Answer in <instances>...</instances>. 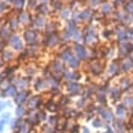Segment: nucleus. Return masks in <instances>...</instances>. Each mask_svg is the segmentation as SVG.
I'll return each mask as SVG.
<instances>
[{"label": "nucleus", "instance_id": "f257e3e1", "mask_svg": "<svg viewBox=\"0 0 133 133\" xmlns=\"http://www.w3.org/2000/svg\"><path fill=\"white\" fill-rule=\"evenodd\" d=\"M77 52H78V55L81 54V57L84 56V51H83V48H82V46H77Z\"/></svg>", "mask_w": 133, "mask_h": 133}, {"label": "nucleus", "instance_id": "7ed1b4c3", "mask_svg": "<svg viewBox=\"0 0 133 133\" xmlns=\"http://www.w3.org/2000/svg\"><path fill=\"white\" fill-rule=\"evenodd\" d=\"M22 114H23V110H22V108H18V109H17V115L20 116V115H22Z\"/></svg>", "mask_w": 133, "mask_h": 133}, {"label": "nucleus", "instance_id": "39448f33", "mask_svg": "<svg viewBox=\"0 0 133 133\" xmlns=\"http://www.w3.org/2000/svg\"><path fill=\"white\" fill-rule=\"evenodd\" d=\"M84 133H88V131H87V129H85V131H84Z\"/></svg>", "mask_w": 133, "mask_h": 133}, {"label": "nucleus", "instance_id": "f03ea898", "mask_svg": "<svg viewBox=\"0 0 133 133\" xmlns=\"http://www.w3.org/2000/svg\"><path fill=\"white\" fill-rule=\"evenodd\" d=\"M4 123L5 121H0V132H3V129H4Z\"/></svg>", "mask_w": 133, "mask_h": 133}, {"label": "nucleus", "instance_id": "20e7f679", "mask_svg": "<svg viewBox=\"0 0 133 133\" xmlns=\"http://www.w3.org/2000/svg\"><path fill=\"white\" fill-rule=\"evenodd\" d=\"M5 108V104L4 103H0V110H3Z\"/></svg>", "mask_w": 133, "mask_h": 133}]
</instances>
